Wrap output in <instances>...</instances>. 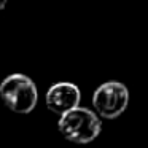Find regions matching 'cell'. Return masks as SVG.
Masks as SVG:
<instances>
[{"instance_id": "4", "label": "cell", "mask_w": 148, "mask_h": 148, "mask_svg": "<svg viewBox=\"0 0 148 148\" xmlns=\"http://www.w3.org/2000/svg\"><path fill=\"white\" fill-rule=\"evenodd\" d=\"M80 89L77 84L61 81L53 84L46 92V107L53 113L64 115L80 103Z\"/></svg>"}, {"instance_id": "1", "label": "cell", "mask_w": 148, "mask_h": 148, "mask_svg": "<svg viewBox=\"0 0 148 148\" xmlns=\"http://www.w3.org/2000/svg\"><path fill=\"white\" fill-rule=\"evenodd\" d=\"M58 127L62 137L67 140L73 143H88L100 134L102 123L92 110L75 107L70 112L61 115Z\"/></svg>"}, {"instance_id": "2", "label": "cell", "mask_w": 148, "mask_h": 148, "mask_svg": "<svg viewBox=\"0 0 148 148\" xmlns=\"http://www.w3.org/2000/svg\"><path fill=\"white\" fill-rule=\"evenodd\" d=\"M0 97L11 112L26 115L35 108L38 92L35 83L29 77L13 73L0 83Z\"/></svg>"}, {"instance_id": "3", "label": "cell", "mask_w": 148, "mask_h": 148, "mask_svg": "<svg viewBox=\"0 0 148 148\" xmlns=\"http://www.w3.org/2000/svg\"><path fill=\"white\" fill-rule=\"evenodd\" d=\"M129 103V91L119 81H107L92 94L94 110L102 118H118Z\"/></svg>"}, {"instance_id": "5", "label": "cell", "mask_w": 148, "mask_h": 148, "mask_svg": "<svg viewBox=\"0 0 148 148\" xmlns=\"http://www.w3.org/2000/svg\"><path fill=\"white\" fill-rule=\"evenodd\" d=\"M7 2H8V0H0V11H2V10L5 8V5H7Z\"/></svg>"}]
</instances>
